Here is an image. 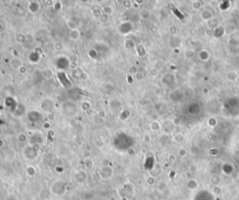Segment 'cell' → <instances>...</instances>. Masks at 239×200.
<instances>
[{
	"label": "cell",
	"mask_w": 239,
	"mask_h": 200,
	"mask_svg": "<svg viewBox=\"0 0 239 200\" xmlns=\"http://www.w3.org/2000/svg\"><path fill=\"white\" fill-rule=\"evenodd\" d=\"M40 9V5L37 1H30L28 3V11L31 13H37Z\"/></svg>",
	"instance_id": "6da1fadb"
},
{
	"label": "cell",
	"mask_w": 239,
	"mask_h": 200,
	"mask_svg": "<svg viewBox=\"0 0 239 200\" xmlns=\"http://www.w3.org/2000/svg\"><path fill=\"white\" fill-rule=\"evenodd\" d=\"M80 35H79V31L78 29H73L71 30L69 33V38L71 40H74V41H77V40L79 38Z\"/></svg>",
	"instance_id": "7a4b0ae2"
},
{
	"label": "cell",
	"mask_w": 239,
	"mask_h": 200,
	"mask_svg": "<svg viewBox=\"0 0 239 200\" xmlns=\"http://www.w3.org/2000/svg\"><path fill=\"white\" fill-rule=\"evenodd\" d=\"M25 173H26V175L30 178H32L35 175V173H37V169H35V167L33 166H28L25 169Z\"/></svg>",
	"instance_id": "3957f363"
},
{
	"label": "cell",
	"mask_w": 239,
	"mask_h": 200,
	"mask_svg": "<svg viewBox=\"0 0 239 200\" xmlns=\"http://www.w3.org/2000/svg\"><path fill=\"white\" fill-rule=\"evenodd\" d=\"M102 12L105 15H106V16H110L113 13V8L109 6V5H106V6L102 8Z\"/></svg>",
	"instance_id": "277c9868"
},
{
	"label": "cell",
	"mask_w": 239,
	"mask_h": 200,
	"mask_svg": "<svg viewBox=\"0 0 239 200\" xmlns=\"http://www.w3.org/2000/svg\"><path fill=\"white\" fill-rule=\"evenodd\" d=\"M42 76L46 80H49V79H52L53 77V71L50 69V68H46L42 71Z\"/></svg>",
	"instance_id": "5b68a950"
},
{
	"label": "cell",
	"mask_w": 239,
	"mask_h": 200,
	"mask_svg": "<svg viewBox=\"0 0 239 200\" xmlns=\"http://www.w3.org/2000/svg\"><path fill=\"white\" fill-rule=\"evenodd\" d=\"M13 68H17L19 69L21 66L23 65V62H22V60L21 59H19V58H14L12 59L11 61V65Z\"/></svg>",
	"instance_id": "8992f818"
},
{
	"label": "cell",
	"mask_w": 239,
	"mask_h": 200,
	"mask_svg": "<svg viewBox=\"0 0 239 200\" xmlns=\"http://www.w3.org/2000/svg\"><path fill=\"white\" fill-rule=\"evenodd\" d=\"M76 179H77V181L79 182H83L86 179V173H84L83 171L78 172L77 175H76Z\"/></svg>",
	"instance_id": "52a82bcc"
},
{
	"label": "cell",
	"mask_w": 239,
	"mask_h": 200,
	"mask_svg": "<svg viewBox=\"0 0 239 200\" xmlns=\"http://www.w3.org/2000/svg\"><path fill=\"white\" fill-rule=\"evenodd\" d=\"M102 14H103V12H102V9H99V8H97V7H95V8L93 9V15H94V16L95 18H99Z\"/></svg>",
	"instance_id": "ba28073f"
},
{
	"label": "cell",
	"mask_w": 239,
	"mask_h": 200,
	"mask_svg": "<svg viewBox=\"0 0 239 200\" xmlns=\"http://www.w3.org/2000/svg\"><path fill=\"white\" fill-rule=\"evenodd\" d=\"M68 68H69L71 70H76V69H78V68H79L78 61H70Z\"/></svg>",
	"instance_id": "9c48e42d"
},
{
	"label": "cell",
	"mask_w": 239,
	"mask_h": 200,
	"mask_svg": "<svg viewBox=\"0 0 239 200\" xmlns=\"http://www.w3.org/2000/svg\"><path fill=\"white\" fill-rule=\"evenodd\" d=\"M91 107V104L89 101H84L82 102V104H81V109L83 110H89Z\"/></svg>",
	"instance_id": "30bf717a"
},
{
	"label": "cell",
	"mask_w": 239,
	"mask_h": 200,
	"mask_svg": "<svg viewBox=\"0 0 239 200\" xmlns=\"http://www.w3.org/2000/svg\"><path fill=\"white\" fill-rule=\"evenodd\" d=\"M17 140H18V141L19 142H24V141H26V140H27V136L24 134V133H20V134L18 135V137H17Z\"/></svg>",
	"instance_id": "8fae6325"
},
{
	"label": "cell",
	"mask_w": 239,
	"mask_h": 200,
	"mask_svg": "<svg viewBox=\"0 0 239 200\" xmlns=\"http://www.w3.org/2000/svg\"><path fill=\"white\" fill-rule=\"evenodd\" d=\"M16 40L19 42V43H23L24 40H25V37H24V35L23 34H17L16 36Z\"/></svg>",
	"instance_id": "7c38bea8"
},
{
	"label": "cell",
	"mask_w": 239,
	"mask_h": 200,
	"mask_svg": "<svg viewBox=\"0 0 239 200\" xmlns=\"http://www.w3.org/2000/svg\"><path fill=\"white\" fill-rule=\"evenodd\" d=\"M63 48H64V46L61 42H56L54 44V50L57 51V52H59V51H62Z\"/></svg>",
	"instance_id": "4fadbf2b"
},
{
	"label": "cell",
	"mask_w": 239,
	"mask_h": 200,
	"mask_svg": "<svg viewBox=\"0 0 239 200\" xmlns=\"http://www.w3.org/2000/svg\"><path fill=\"white\" fill-rule=\"evenodd\" d=\"M53 7H54V9L56 11H59L61 9H62V3H61L60 1H57L56 3H54L53 5Z\"/></svg>",
	"instance_id": "5bb4252c"
},
{
	"label": "cell",
	"mask_w": 239,
	"mask_h": 200,
	"mask_svg": "<svg viewBox=\"0 0 239 200\" xmlns=\"http://www.w3.org/2000/svg\"><path fill=\"white\" fill-rule=\"evenodd\" d=\"M93 122H94V125H101V122H102V119H101V118H99L98 116H95V117L94 118Z\"/></svg>",
	"instance_id": "9a60e30c"
},
{
	"label": "cell",
	"mask_w": 239,
	"mask_h": 200,
	"mask_svg": "<svg viewBox=\"0 0 239 200\" xmlns=\"http://www.w3.org/2000/svg\"><path fill=\"white\" fill-rule=\"evenodd\" d=\"M18 71H19V72L21 73V74H25V73L27 72V68H26L25 65H23L21 66V68H20L18 69Z\"/></svg>",
	"instance_id": "2e32d148"
},
{
	"label": "cell",
	"mask_w": 239,
	"mask_h": 200,
	"mask_svg": "<svg viewBox=\"0 0 239 200\" xmlns=\"http://www.w3.org/2000/svg\"><path fill=\"white\" fill-rule=\"evenodd\" d=\"M108 19H109V16H106V15H105V14L103 13V14L99 17V21H100V22H102V23H106V21H108Z\"/></svg>",
	"instance_id": "e0dca14e"
},
{
	"label": "cell",
	"mask_w": 239,
	"mask_h": 200,
	"mask_svg": "<svg viewBox=\"0 0 239 200\" xmlns=\"http://www.w3.org/2000/svg\"><path fill=\"white\" fill-rule=\"evenodd\" d=\"M88 74L86 73V72H81L80 74H79V78H80V80H87L88 79Z\"/></svg>",
	"instance_id": "ac0fdd59"
},
{
	"label": "cell",
	"mask_w": 239,
	"mask_h": 200,
	"mask_svg": "<svg viewBox=\"0 0 239 200\" xmlns=\"http://www.w3.org/2000/svg\"><path fill=\"white\" fill-rule=\"evenodd\" d=\"M95 145H96V147H98V148H102L104 146V141L101 140H97L95 142Z\"/></svg>",
	"instance_id": "d6986e66"
},
{
	"label": "cell",
	"mask_w": 239,
	"mask_h": 200,
	"mask_svg": "<svg viewBox=\"0 0 239 200\" xmlns=\"http://www.w3.org/2000/svg\"><path fill=\"white\" fill-rule=\"evenodd\" d=\"M97 116H98L99 118H101V119H104V118L106 117V111H105V110H100V111L98 112Z\"/></svg>",
	"instance_id": "ffe728a7"
},
{
	"label": "cell",
	"mask_w": 239,
	"mask_h": 200,
	"mask_svg": "<svg viewBox=\"0 0 239 200\" xmlns=\"http://www.w3.org/2000/svg\"><path fill=\"white\" fill-rule=\"evenodd\" d=\"M50 127V124L49 122H44V124H43V128H44V129L49 130Z\"/></svg>",
	"instance_id": "44dd1931"
},
{
	"label": "cell",
	"mask_w": 239,
	"mask_h": 200,
	"mask_svg": "<svg viewBox=\"0 0 239 200\" xmlns=\"http://www.w3.org/2000/svg\"><path fill=\"white\" fill-rule=\"evenodd\" d=\"M91 146H90L89 144H86V145H85V152H91Z\"/></svg>",
	"instance_id": "7402d4cb"
},
{
	"label": "cell",
	"mask_w": 239,
	"mask_h": 200,
	"mask_svg": "<svg viewBox=\"0 0 239 200\" xmlns=\"http://www.w3.org/2000/svg\"><path fill=\"white\" fill-rule=\"evenodd\" d=\"M71 57L72 58H70V61H77V56L76 55H72Z\"/></svg>",
	"instance_id": "603a6c76"
},
{
	"label": "cell",
	"mask_w": 239,
	"mask_h": 200,
	"mask_svg": "<svg viewBox=\"0 0 239 200\" xmlns=\"http://www.w3.org/2000/svg\"><path fill=\"white\" fill-rule=\"evenodd\" d=\"M37 140H42V137H40V136H39V137H38L37 138ZM35 143H37V144H38H38H40V142H39L38 140H35Z\"/></svg>",
	"instance_id": "cb8c5ba5"
},
{
	"label": "cell",
	"mask_w": 239,
	"mask_h": 200,
	"mask_svg": "<svg viewBox=\"0 0 239 200\" xmlns=\"http://www.w3.org/2000/svg\"><path fill=\"white\" fill-rule=\"evenodd\" d=\"M3 146H4V141L0 138V148H2Z\"/></svg>",
	"instance_id": "d4e9b609"
},
{
	"label": "cell",
	"mask_w": 239,
	"mask_h": 200,
	"mask_svg": "<svg viewBox=\"0 0 239 200\" xmlns=\"http://www.w3.org/2000/svg\"><path fill=\"white\" fill-rule=\"evenodd\" d=\"M135 77H136V79H137V80H139V79H141V77H142V75H140L139 73H137Z\"/></svg>",
	"instance_id": "484cf974"
},
{
	"label": "cell",
	"mask_w": 239,
	"mask_h": 200,
	"mask_svg": "<svg viewBox=\"0 0 239 200\" xmlns=\"http://www.w3.org/2000/svg\"><path fill=\"white\" fill-rule=\"evenodd\" d=\"M0 113H1V110H0Z\"/></svg>",
	"instance_id": "4316f807"
}]
</instances>
